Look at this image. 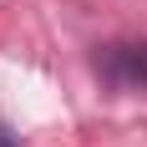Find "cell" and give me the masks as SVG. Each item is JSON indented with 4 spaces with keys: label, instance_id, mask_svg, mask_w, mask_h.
Listing matches in <instances>:
<instances>
[{
    "label": "cell",
    "instance_id": "6da1fadb",
    "mask_svg": "<svg viewBox=\"0 0 147 147\" xmlns=\"http://www.w3.org/2000/svg\"><path fill=\"white\" fill-rule=\"evenodd\" d=\"M96 71L102 81L132 91V86H147V41H112L96 51Z\"/></svg>",
    "mask_w": 147,
    "mask_h": 147
},
{
    "label": "cell",
    "instance_id": "7a4b0ae2",
    "mask_svg": "<svg viewBox=\"0 0 147 147\" xmlns=\"http://www.w3.org/2000/svg\"><path fill=\"white\" fill-rule=\"evenodd\" d=\"M0 147H20V142H15V132H10V127H0Z\"/></svg>",
    "mask_w": 147,
    "mask_h": 147
}]
</instances>
